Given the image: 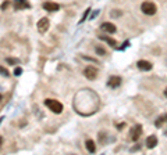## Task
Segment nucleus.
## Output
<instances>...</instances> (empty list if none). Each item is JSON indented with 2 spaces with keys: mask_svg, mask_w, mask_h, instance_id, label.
I'll return each mask as SVG.
<instances>
[{
  "mask_svg": "<svg viewBox=\"0 0 167 155\" xmlns=\"http://www.w3.org/2000/svg\"><path fill=\"white\" fill-rule=\"evenodd\" d=\"M100 40H104L106 43L109 44L110 47H113V49H117V42L114 39H111V37H107V36H99Z\"/></svg>",
  "mask_w": 167,
  "mask_h": 155,
  "instance_id": "12",
  "label": "nucleus"
},
{
  "mask_svg": "<svg viewBox=\"0 0 167 155\" xmlns=\"http://www.w3.org/2000/svg\"><path fill=\"white\" fill-rule=\"evenodd\" d=\"M38 31L40 32V33H46L47 32V29L50 28V21H49V18H46V17H43V18H40L38 21Z\"/></svg>",
  "mask_w": 167,
  "mask_h": 155,
  "instance_id": "5",
  "label": "nucleus"
},
{
  "mask_svg": "<svg viewBox=\"0 0 167 155\" xmlns=\"http://www.w3.org/2000/svg\"><path fill=\"white\" fill-rule=\"evenodd\" d=\"M1 144H3V137H0V148H1Z\"/></svg>",
  "mask_w": 167,
  "mask_h": 155,
  "instance_id": "22",
  "label": "nucleus"
},
{
  "mask_svg": "<svg viewBox=\"0 0 167 155\" xmlns=\"http://www.w3.org/2000/svg\"><path fill=\"white\" fill-rule=\"evenodd\" d=\"M141 10L143 14H146V15H154L156 11H157V7L154 3L152 1H143L141 4Z\"/></svg>",
  "mask_w": 167,
  "mask_h": 155,
  "instance_id": "2",
  "label": "nucleus"
},
{
  "mask_svg": "<svg viewBox=\"0 0 167 155\" xmlns=\"http://www.w3.org/2000/svg\"><path fill=\"white\" fill-rule=\"evenodd\" d=\"M95 51H96L99 56H104V54H106V51H104V50H103L100 46H96V47H95Z\"/></svg>",
  "mask_w": 167,
  "mask_h": 155,
  "instance_id": "16",
  "label": "nucleus"
},
{
  "mask_svg": "<svg viewBox=\"0 0 167 155\" xmlns=\"http://www.w3.org/2000/svg\"><path fill=\"white\" fill-rule=\"evenodd\" d=\"M43 10H46L49 12H56L60 10V4L53 3V1H46V3H43Z\"/></svg>",
  "mask_w": 167,
  "mask_h": 155,
  "instance_id": "7",
  "label": "nucleus"
},
{
  "mask_svg": "<svg viewBox=\"0 0 167 155\" xmlns=\"http://www.w3.org/2000/svg\"><path fill=\"white\" fill-rule=\"evenodd\" d=\"M111 15H113V17H116V15H121V11H113V12H111Z\"/></svg>",
  "mask_w": 167,
  "mask_h": 155,
  "instance_id": "20",
  "label": "nucleus"
},
{
  "mask_svg": "<svg viewBox=\"0 0 167 155\" xmlns=\"http://www.w3.org/2000/svg\"><path fill=\"white\" fill-rule=\"evenodd\" d=\"M166 136H167V130H166Z\"/></svg>",
  "mask_w": 167,
  "mask_h": 155,
  "instance_id": "25",
  "label": "nucleus"
},
{
  "mask_svg": "<svg viewBox=\"0 0 167 155\" xmlns=\"http://www.w3.org/2000/svg\"><path fill=\"white\" fill-rule=\"evenodd\" d=\"M7 62H8V64H19V60H15V58H7Z\"/></svg>",
  "mask_w": 167,
  "mask_h": 155,
  "instance_id": "17",
  "label": "nucleus"
},
{
  "mask_svg": "<svg viewBox=\"0 0 167 155\" xmlns=\"http://www.w3.org/2000/svg\"><path fill=\"white\" fill-rule=\"evenodd\" d=\"M85 145H86L88 152H90V154H93V152L96 151V144H95V141H93V140H86Z\"/></svg>",
  "mask_w": 167,
  "mask_h": 155,
  "instance_id": "13",
  "label": "nucleus"
},
{
  "mask_svg": "<svg viewBox=\"0 0 167 155\" xmlns=\"http://www.w3.org/2000/svg\"><path fill=\"white\" fill-rule=\"evenodd\" d=\"M0 74L3 75L4 78H8V76H10V72H8V71H7L6 68H3L1 65H0Z\"/></svg>",
  "mask_w": 167,
  "mask_h": 155,
  "instance_id": "15",
  "label": "nucleus"
},
{
  "mask_svg": "<svg viewBox=\"0 0 167 155\" xmlns=\"http://www.w3.org/2000/svg\"><path fill=\"white\" fill-rule=\"evenodd\" d=\"M100 29H102L103 32H107V33H116L117 28L114 24H111V22H103L102 25H100Z\"/></svg>",
  "mask_w": 167,
  "mask_h": 155,
  "instance_id": "9",
  "label": "nucleus"
},
{
  "mask_svg": "<svg viewBox=\"0 0 167 155\" xmlns=\"http://www.w3.org/2000/svg\"><path fill=\"white\" fill-rule=\"evenodd\" d=\"M84 76L88 79V81H95L97 78V69L92 65H88L86 68L84 69Z\"/></svg>",
  "mask_w": 167,
  "mask_h": 155,
  "instance_id": "4",
  "label": "nucleus"
},
{
  "mask_svg": "<svg viewBox=\"0 0 167 155\" xmlns=\"http://www.w3.org/2000/svg\"><path fill=\"white\" fill-rule=\"evenodd\" d=\"M164 97H166V99H167V87H166V89H164Z\"/></svg>",
  "mask_w": 167,
  "mask_h": 155,
  "instance_id": "23",
  "label": "nucleus"
},
{
  "mask_svg": "<svg viewBox=\"0 0 167 155\" xmlns=\"http://www.w3.org/2000/svg\"><path fill=\"white\" fill-rule=\"evenodd\" d=\"M7 6H8V1H6V3H3V4H1V8L4 10V8H6Z\"/></svg>",
  "mask_w": 167,
  "mask_h": 155,
  "instance_id": "21",
  "label": "nucleus"
},
{
  "mask_svg": "<svg viewBox=\"0 0 167 155\" xmlns=\"http://www.w3.org/2000/svg\"><path fill=\"white\" fill-rule=\"evenodd\" d=\"M142 134V125H134L129 130V138L132 141H138Z\"/></svg>",
  "mask_w": 167,
  "mask_h": 155,
  "instance_id": "3",
  "label": "nucleus"
},
{
  "mask_svg": "<svg viewBox=\"0 0 167 155\" xmlns=\"http://www.w3.org/2000/svg\"><path fill=\"white\" fill-rule=\"evenodd\" d=\"M166 123H167V114H164V115H161V116H159V118L156 119L154 126H156L157 129H160V127H163Z\"/></svg>",
  "mask_w": 167,
  "mask_h": 155,
  "instance_id": "10",
  "label": "nucleus"
},
{
  "mask_svg": "<svg viewBox=\"0 0 167 155\" xmlns=\"http://www.w3.org/2000/svg\"><path fill=\"white\" fill-rule=\"evenodd\" d=\"M45 105L47 107L53 114H61L63 110H64L63 104H61L60 101H57V100H51V99L45 100Z\"/></svg>",
  "mask_w": 167,
  "mask_h": 155,
  "instance_id": "1",
  "label": "nucleus"
},
{
  "mask_svg": "<svg viewBox=\"0 0 167 155\" xmlns=\"http://www.w3.org/2000/svg\"><path fill=\"white\" fill-rule=\"evenodd\" d=\"M1 99H3V97H1V94H0V101H1Z\"/></svg>",
  "mask_w": 167,
  "mask_h": 155,
  "instance_id": "24",
  "label": "nucleus"
},
{
  "mask_svg": "<svg viewBox=\"0 0 167 155\" xmlns=\"http://www.w3.org/2000/svg\"><path fill=\"white\" fill-rule=\"evenodd\" d=\"M120 85H121V78H120V76H116V75L110 76L109 81H107V86H109L110 89H117Z\"/></svg>",
  "mask_w": 167,
  "mask_h": 155,
  "instance_id": "6",
  "label": "nucleus"
},
{
  "mask_svg": "<svg viewBox=\"0 0 167 155\" xmlns=\"http://www.w3.org/2000/svg\"><path fill=\"white\" fill-rule=\"evenodd\" d=\"M21 72H22V69L19 68V67H18V68H15V69H14V75H15V76H18V75H21Z\"/></svg>",
  "mask_w": 167,
  "mask_h": 155,
  "instance_id": "19",
  "label": "nucleus"
},
{
  "mask_svg": "<svg viewBox=\"0 0 167 155\" xmlns=\"http://www.w3.org/2000/svg\"><path fill=\"white\" fill-rule=\"evenodd\" d=\"M89 11H90V8H88V10L85 11V14L82 15V18H81V21H79V22H84V21L86 19V17H88V14H89Z\"/></svg>",
  "mask_w": 167,
  "mask_h": 155,
  "instance_id": "18",
  "label": "nucleus"
},
{
  "mask_svg": "<svg viewBox=\"0 0 167 155\" xmlns=\"http://www.w3.org/2000/svg\"><path fill=\"white\" fill-rule=\"evenodd\" d=\"M156 145H157V137L153 136V134H152V136H149L148 138H146V147L152 149V148H154Z\"/></svg>",
  "mask_w": 167,
  "mask_h": 155,
  "instance_id": "11",
  "label": "nucleus"
},
{
  "mask_svg": "<svg viewBox=\"0 0 167 155\" xmlns=\"http://www.w3.org/2000/svg\"><path fill=\"white\" fill-rule=\"evenodd\" d=\"M136 67H138L139 71H150V69L153 68V65L149 61H146V60H139V61L136 62Z\"/></svg>",
  "mask_w": 167,
  "mask_h": 155,
  "instance_id": "8",
  "label": "nucleus"
},
{
  "mask_svg": "<svg viewBox=\"0 0 167 155\" xmlns=\"http://www.w3.org/2000/svg\"><path fill=\"white\" fill-rule=\"evenodd\" d=\"M29 7V4L24 1V0H15V8H26Z\"/></svg>",
  "mask_w": 167,
  "mask_h": 155,
  "instance_id": "14",
  "label": "nucleus"
}]
</instances>
